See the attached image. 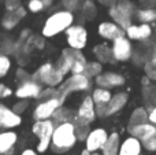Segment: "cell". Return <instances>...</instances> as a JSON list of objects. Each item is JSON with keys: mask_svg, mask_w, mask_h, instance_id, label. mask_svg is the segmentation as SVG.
Here are the masks:
<instances>
[{"mask_svg": "<svg viewBox=\"0 0 156 155\" xmlns=\"http://www.w3.org/2000/svg\"><path fill=\"white\" fill-rule=\"evenodd\" d=\"M77 140L78 139L76 135V125L71 121H67V122L55 125V131L51 140V147L54 150V153L63 154L71 150L76 146Z\"/></svg>", "mask_w": 156, "mask_h": 155, "instance_id": "6da1fadb", "label": "cell"}, {"mask_svg": "<svg viewBox=\"0 0 156 155\" xmlns=\"http://www.w3.org/2000/svg\"><path fill=\"white\" fill-rule=\"evenodd\" d=\"M74 23V14L69 10H59L56 13L51 14L45 19L43 29H41V36L43 37H54L62 32H66L67 27H70Z\"/></svg>", "mask_w": 156, "mask_h": 155, "instance_id": "7a4b0ae2", "label": "cell"}, {"mask_svg": "<svg viewBox=\"0 0 156 155\" xmlns=\"http://www.w3.org/2000/svg\"><path fill=\"white\" fill-rule=\"evenodd\" d=\"M136 13H137L136 5L130 0H116V3L114 5H111L110 11H108L112 21L116 25H119L122 29H126L132 25L133 15Z\"/></svg>", "mask_w": 156, "mask_h": 155, "instance_id": "3957f363", "label": "cell"}, {"mask_svg": "<svg viewBox=\"0 0 156 155\" xmlns=\"http://www.w3.org/2000/svg\"><path fill=\"white\" fill-rule=\"evenodd\" d=\"M92 88V81L85 73L81 74H71L66 81L58 87L59 89V95L63 99H66L70 93L73 92H85Z\"/></svg>", "mask_w": 156, "mask_h": 155, "instance_id": "277c9868", "label": "cell"}, {"mask_svg": "<svg viewBox=\"0 0 156 155\" xmlns=\"http://www.w3.org/2000/svg\"><path fill=\"white\" fill-rule=\"evenodd\" d=\"M32 131L38 137L37 151L38 153H45L51 147L52 135L55 131V122L52 120H37L33 125Z\"/></svg>", "mask_w": 156, "mask_h": 155, "instance_id": "5b68a950", "label": "cell"}, {"mask_svg": "<svg viewBox=\"0 0 156 155\" xmlns=\"http://www.w3.org/2000/svg\"><path fill=\"white\" fill-rule=\"evenodd\" d=\"M32 78L38 81L40 84L47 85V87H59L63 82L65 76L55 67V65H52V63H44V65H41L33 73Z\"/></svg>", "mask_w": 156, "mask_h": 155, "instance_id": "8992f818", "label": "cell"}, {"mask_svg": "<svg viewBox=\"0 0 156 155\" xmlns=\"http://www.w3.org/2000/svg\"><path fill=\"white\" fill-rule=\"evenodd\" d=\"M63 102L65 99L56 96V98H51L47 99V100H41L37 106L34 107V111H33V117L34 120H51L52 115L55 114L58 109L60 106H63Z\"/></svg>", "mask_w": 156, "mask_h": 155, "instance_id": "52a82bcc", "label": "cell"}, {"mask_svg": "<svg viewBox=\"0 0 156 155\" xmlns=\"http://www.w3.org/2000/svg\"><path fill=\"white\" fill-rule=\"evenodd\" d=\"M66 40L70 48L82 51L88 44V30L82 25H71L66 30Z\"/></svg>", "mask_w": 156, "mask_h": 155, "instance_id": "ba28073f", "label": "cell"}, {"mask_svg": "<svg viewBox=\"0 0 156 155\" xmlns=\"http://www.w3.org/2000/svg\"><path fill=\"white\" fill-rule=\"evenodd\" d=\"M111 51H112L114 60H116V62H126V60L132 59L133 55L132 40L127 36H121V37L115 38V40H112Z\"/></svg>", "mask_w": 156, "mask_h": 155, "instance_id": "9c48e42d", "label": "cell"}, {"mask_svg": "<svg viewBox=\"0 0 156 155\" xmlns=\"http://www.w3.org/2000/svg\"><path fill=\"white\" fill-rule=\"evenodd\" d=\"M97 117L96 114V104H94L92 96H85L83 100L81 102L80 107L77 110L74 124H83V125H90Z\"/></svg>", "mask_w": 156, "mask_h": 155, "instance_id": "30bf717a", "label": "cell"}, {"mask_svg": "<svg viewBox=\"0 0 156 155\" xmlns=\"http://www.w3.org/2000/svg\"><path fill=\"white\" fill-rule=\"evenodd\" d=\"M41 91H43V87L40 82L33 78H29L18 85L15 95L18 99H38Z\"/></svg>", "mask_w": 156, "mask_h": 155, "instance_id": "8fae6325", "label": "cell"}, {"mask_svg": "<svg viewBox=\"0 0 156 155\" xmlns=\"http://www.w3.org/2000/svg\"><path fill=\"white\" fill-rule=\"evenodd\" d=\"M108 135L110 133H107L104 128H96L90 131L85 139V148L90 153H97L99 150H101L104 143L107 142Z\"/></svg>", "mask_w": 156, "mask_h": 155, "instance_id": "7c38bea8", "label": "cell"}, {"mask_svg": "<svg viewBox=\"0 0 156 155\" xmlns=\"http://www.w3.org/2000/svg\"><path fill=\"white\" fill-rule=\"evenodd\" d=\"M22 124V117L16 114L12 109L7 107L5 104L0 103V128L12 129Z\"/></svg>", "mask_w": 156, "mask_h": 155, "instance_id": "4fadbf2b", "label": "cell"}, {"mask_svg": "<svg viewBox=\"0 0 156 155\" xmlns=\"http://www.w3.org/2000/svg\"><path fill=\"white\" fill-rule=\"evenodd\" d=\"M94 82L97 87L101 88H119L125 84V77L119 73H114V71H107V73H100L97 77H94Z\"/></svg>", "mask_w": 156, "mask_h": 155, "instance_id": "5bb4252c", "label": "cell"}, {"mask_svg": "<svg viewBox=\"0 0 156 155\" xmlns=\"http://www.w3.org/2000/svg\"><path fill=\"white\" fill-rule=\"evenodd\" d=\"M152 26L149 23H140V25H130L129 27L125 29V34L130 38V40L136 41H147L152 36Z\"/></svg>", "mask_w": 156, "mask_h": 155, "instance_id": "9a60e30c", "label": "cell"}, {"mask_svg": "<svg viewBox=\"0 0 156 155\" xmlns=\"http://www.w3.org/2000/svg\"><path fill=\"white\" fill-rule=\"evenodd\" d=\"M97 33L100 34V37L105 38V40H115V38L125 36V29H122L119 25H116L115 22H101L97 27Z\"/></svg>", "mask_w": 156, "mask_h": 155, "instance_id": "2e32d148", "label": "cell"}, {"mask_svg": "<svg viewBox=\"0 0 156 155\" xmlns=\"http://www.w3.org/2000/svg\"><path fill=\"white\" fill-rule=\"evenodd\" d=\"M26 16V8L25 7H18L16 10L7 11L2 19V26L5 30H12L14 27L18 26V23Z\"/></svg>", "mask_w": 156, "mask_h": 155, "instance_id": "e0dca14e", "label": "cell"}, {"mask_svg": "<svg viewBox=\"0 0 156 155\" xmlns=\"http://www.w3.org/2000/svg\"><path fill=\"white\" fill-rule=\"evenodd\" d=\"M156 126L151 122H145V124H140V125H134V126H129V133L130 136L137 137L138 140H141V143L148 140L152 135L155 133Z\"/></svg>", "mask_w": 156, "mask_h": 155, "instance_id": "ac0fdd59", "label": "cell"}, {"mask_svg": "<svg viewBox=\"0 0 156 155\" xmlns=\"http://www.w3.org/2000/svg\"><path fill=\"white\" fill-rule=\"evenodd\" d=\"M143 150V143L137 137L130 136L121 143L118 155H140Z\"/></svg>", "mask_w": 156, "mask_h": 155, "instance_id": "d6986e66", "label": "cell"}, {"mask_svg": "<svg viewBox=\"0 0 156 155\" xmlns=\"http://www.w3.org/2000/svg\"><path fill=\"white\" fill-rule=\"evenodd\" d=\"M16 142H18V135L15 132L10 131V129L0 132V155L12 151Z\"/></svg>", "mask_w": 156, "mask_h": 155, "instance_id": "ffe728a7", "label": "cell"}, {"mask_svg": "<svg viewBox=\"0 0 156 155\" xmlns=\"http://www.w3.org/2000/svg\"><path fill=\"white\" fill-rule=\"evenodd\" d=\"M127 100H129V98H127V93L125 92H118L115 95H112L111 100L107 104V115H112L116 114L118 111H121L127 104Z\"/></svg>", "mask_w": 156, "mask_h": 155, "instance_id": "44dd1931", "label": "cell"}, {"mask_svg": "<svg viewBox=\"0 0 156 155\" xmlns=\"http://www.w3.org/2000/svg\"><path fill=\"white\" fill-rule=\"evenodd\" d=\"M121 136L116 132H112L108 135L107 142L104 143L101 148V155H118L119 154V147H121Z\"/></svg>", "mask_w": 156, "mask_h": 155, "instance_id": "7402d4cb", "label": "cell"}, {"mask_svg": "<svg viewBox=\"0 0 156 155\" xmlns=\"http://www.w3.org/2000/svg\"><path fill=\"white\" fill-rule=\"evenodd\" d=\"M69 51H70L71 59H73V66H71V74H81L85 73V67H86V59L83 56V54L80 49H73L69 47Z\"/></svg>", "mask_w": 156, "mask_h": 155, "instance_id": "603a6c76", "label": "cell"}, {"mask_svg": "<svg viewBox=\"0 0 156 155\" xmlns=\"http://www.w3.org/2000/svg\"><path fill=\"white\" fill-rule=\"evenodd\" d=\"M93 54L96 56V59L100 63H108L111 60H114L112 58V51H111V47L107 45L105 43L103 44H97L93 49Z\"/></svg>", "mask_w": 156, "mask_h": 155, "instance_id": "cb8c5ba5", "label": "cell"}, {"mask_svg": "<svg viewBox=\"0 0 156 155\" xmlns=\"http://www.w3.org/2000/svg\"><path fill=\"white\" fill-rule=\"evenodd\" d=\"M71 66H73V59H71V55H70L69 48H66V49H63L62 56L58 59L55 67H56L63 76H66L67 73H71Z\"/></svg>", "mask_w": 156, "mask_h": 155, "instance_id": "d4e9b609", "label": "cell"}, {"mask_svg": "<svg viewBox=\"0 0 156 155\" xmlns=\"http://www.w3.org/2000/svg\"><path fill=\"white\" fill-rule=\"evenodd\" d=\"M92 99H93L94 104L97 106H107L108 102L111 100V91L107 89V88H101V87H97L96 89H93L92 92Z\"/></svg>", "mask_w": 156, "mask_h": 155, "instance_id": "484cf974", "label": "cell"}, {"mask_svg": "<svg viewBox=\"0 0 156 155\" xmlns=\"http://www.w3.org/2000/svg\"><path fill=\"white\" fill-rule=\"evenodd\" d=\"M74 118H76V114L73 113V110L66 109V107L60 106L59 109H58L56 111H55V114L52 115L51 120L55 122V125H58V124L67 122V121H71V122H73Z\"/></svg>", "mask_w": 156, "mask_h": 155, "instance_id": "4316f807", "label": "cell"}, {"mask_svg": "<svg viewBox=\"0 0 156 155\" xmlns=\"http://www.w3.org/2000/svg\"><path fill=\"white\" fill-rule=\"evenodd\" d=\"M149 122L148 121V110L145 107H137L136 110H133L132 115L129 120V126L140 125V124Z\"/></svg>", "mask_w": 156, "mask_h": 155, "instance_id": "83f0119b", "label": "cell"}, {"mask_svg": "<svg viewBox=\"0 0 156 155\" xmlns=\"http://www.w3.org/2000/svg\"><path fill=\"white\" fill-rule=\"evenodd\" d=\"M137 19L141 23H152L156 22V10L152 7H147L137 11Z\"/></svg>", "mask_w": 156, "mask_h": 155, "instance_id": "f1b7e54d", "label": "cell"}, {"mask_svg": "<svg viewBox=\"0 0 156 155\" xmlns=\"http://www.w3.org/2000/svg\"><path fill=\"white\" fill-rule=\"evenodd\" d=\"M14 52H15V43L10 37L2 36V38H0V54L11 55Z\"/></svg>", "mask_w": 156, "mask_h": 155, "instance_id": "f546056e", "label": "cell"}, {"mask_svg": "<svg viewBox=\"0 0 156 155\" xmlns=\"http://www.w3.org/2000/svg\"><path fill=\"white\" fill-rule=\"evenodd\" d=\"M143 96L144 100L147 102V104L149 106H156V87L155 85H147L143 89Z\"/></svg>", "mask_w": 156, "mask_h": 155, "instance_id": "4dcf8cb0", "label": "cell"}, {"mask_svg": "<svg viewBox=\"0 0 156 155\" xmlns=\"http://www.w3.org/2000/svg\"><path fill=\"white\" fill-rule=\"evenodd\" d=\"M100 73H103V65L97 60V62H88L85 67V74L89 78H94Z\"/></svg>", "mask_w": 156, "mask_h": 155, "instance_id": "1f68e13d", "label": "cell"}, {"mask_svg": "<svg viewBox=\"0 0 156 155\" xmlns=\"http://www.w3.org/2000/svg\"><path fill=\"white\" fill-rule=\"evenodd\" d=\"M11 66H12V62L10 59V55L0 54V78L5 77L10 73Z\"/></svg>", "mask_w": 156, "mask_h": 155, "instance_id": "d6a6232c", "label": "cell"}, {"mask_svg": "<svg viewBox=\"0 0 156 155\" xmlns=\"http://www.w3.org/2000/svg\"><path fill=\"white\" fill-rule=\"evenodd\" d=\"M96 13H97V10H96V5H94V3L92 2V0H85L83 2V4H82V14H83V16H85L86 19H93L94 16H96Z\"/></svg>", "mask_w": 156, "mask_h": 155, "instance_id": "836d02e7", "label": "cell"}, {"mask_svg": "<svg viewBox=\"0 0 156 155\" xmlns=\"http://www.w3.org/2000/svg\"><path fill=\"white\" fill-rule=\"evenodd\" d=\"M145 76L151 78V81H156V58H149L144 65Z\"/></svg>", "mask_w": 156, "mask_h": 155, "instance_id": "e575fe53", "label": "cell"}, {"mask_svg": "<svg viewBox=\"0 0 156 155\" xmlns=\"http://www.w3.org/2000/svg\"><path fill=\"white\" fill-rule=\"evenodd\" d=\"M44 8H45V5H44L43 0H29L27 2V10L33 14L41 13Z\"/></svg>", "mask_w": 156, "mask_h": 155, "instance_id": "d590c367", "label": "cell"}, {"mask_svg": "<svg viewBox=\"0 0 156 155\" xmlns=\"http://www.w3.org/2000/svg\"><path fill=\"white\" fill-rule=\"evenodd\" d=\"M76 125V135L78 140H83L85 142L86 136L90 131H89V125H83V124H74Z\"/></svg>", "mask_w": 156, "mask_h": 155, "instance_id": "8d00e7d4", "label": "cell"}, {"mask_svg": "<svg viewBox=\"0 0 156 155\" xmlns=\"http://www.w3.org/2000/svg\"><path fill=\"white\" fill-rule=\"evenodd\" d=\"M26 109H27V100L26 99H19V100L12 106V110L19 115H21L22 113L26 111Z\"/></svg>", "mask_w": 156, "mask_h": 155, "instance_id": "74e56055", "label": "cell"}, {"mask_svg": "<svg viewBox=\"0 0 156 155\" xmlns=\"http://www.w3.org/2000/svg\"><path fill=\"white\" fill-rule=\"evenodd\" d=\"M143 146H144V148L148 151H156V131L148 140L143 142Z\"/></svg>", "mask_w": 156, "mask_h": 155, "instance_id": "f35d334b", "label": "cell"}, {"mask_svg": "<svg viewBox=\"0 0 156 155\" xmlns=\"http://www.w3.org/2000/svg\"><path fill=\"white\" fill-rule=\"evenodd\" d=\"M63 7L65 10H69V11H76L80 8V0H63Z\"/></svg>", "mask_w": 156, "mask_h": 155, "instance_id": "ab89813d", "label": "cell"}, {"mask_svg": "<svg viewBox=\"0 0 156 155\" xmlns=\"http://www.w3.org/2000/svg\"><path fill=\"white\" fill-rule=\"evenodd\" d=\"M11 95H12V89L8 88L7 85H4L3 82H0V99L10 98Z\"/></svg>", "mask_w": 156, "mask_h": 155, "instance_id": "60d3db41", "label": "cell"}, {"mask_svg": "<svg viewBox=\"0 0 156 155\" xmlns=\"http://www.w3.org/2000/svg\"><path fill=\"white\" fill-rule=\"evenodd\" d=\"M16 78L19 80V81H26V80H29V78H32V77H30V74L27 73L26 70H25L23 67H19L18 70H16Z\"/></svg>", "mask_w": 156, "mask_h": 155, "instance_id": "b9f144b4", "label": "cell"}, {"mask_svg": "<svg viewBox=\"0 0 156 155\" xmlns=\"http://www.w3.org/2000/svg\"><path fill=\"white\" fill-rule=\"evenodd\" d=\"M18 7H21V2L19 0H5V10L7 11L16 10Z\"/></svg>", "mask_w": 156, "mask_h": 155, "instance_id": "7bdbcfd3", "label": "cell"}, {"mask_svg": "<svg viewBox=\"0 0 156 155\" xmlns=\"http://www.w3.org/2000/svg\"><path fill=\"white\" fill-rule=\"evenodd\" d=\"M148 121L156 126V106H152L148 111Z\"/></svg>", "mask_w": 156, "mask_h": 155, "instance_id": "ee69618b", "label": "cell"}, {"mask_svg": "<svg viewBox=\"0 0 156 155\" xmlns=\"http://www.w3.org/2000/svg\"><path fill=\"white\" fill-rule=\"evenodd\" d=\"M97 3H100L101 5H107V7H111L116 3V0H96Z\"/></svg>", "mask_w": 156, "mask_h": 155, "instance_id": "f6af8a7d", "label": "cell"}, {"mask_svg": "<svg viewBox=\"0 0 156 155\" xmlns=\"http://www.w3.org/2000/svg\"><path fill=\"white\" fill-rule=\"evenodd\" d=\"M21 155H37V151L32 150V148H26V150L22 151Z\"/></svg>", "mask_w": 156, "mask_h": 155, "instance_id": "bcb514c9", "label": "cell"}, {"mask_svg": "<svg viewBox=\"0 0 156 155\" xmlns=\"http://www.w3.org/2000/svg\"><path fill=\"white\" fill-rule=\"evenodd\" d=\"M141 84H143V87H147V85H151V78H149L148 76L143 77V80H141Z\"/></svg>", "mask_w": 156, "mask_h": 155, "instance_id": "7dc6e473", "label": "cell"}, {"mask_svg": "<svg viewBox=\"0 0 156 155\" xmlns=\"http://www.w3.org/2000/svg\"><path fill=\"white\" fill-rule=\"evenodd\" d=\"M151 58H156V41L151 47Z\"/></svg>", "mask_w": 156, "mask_h": 155, "instance_id": "c3c4849f", "label": "cell"}, {"mask_svg": "<svg viewBox=\"0 0 156 155\" xmlns=\"http://www.w3.org/2000/svg\"><path fill=\"white\" fill-rule=\"evenodd\" d=\"M141 3H143V4H145L147 7H149V5L155 4V3H156V0H141Z\"/></svg>", "mask_w": 156, "mask_h": 155, "instance_id": "681fc988", "label": "cell"}, {"mask_svg": "<svg viewBox=\"0 0 156 155\" xmlns=\"http://www.w3.org/2000/svg\"><path fill=\"white\" fill-rule=\"evenodd\" d=\"M52 2H54V0H43V3H44V5H45V8L49 7V5L52 4Z\"/></svg>", "mask_w": 156, "mask_h": 155, "instance_id": "f907efd6", "label": "cell"}, {"mask_svg": "<svg viewBox=\"0 0 156 155\" xmlns=\"http://www.w3.org/2000/svg\"><path fill=\"white\" fill-rule=\"evenodd\" d=\"M81 155H90V151H88V150L85 148V150H83L82 153H81Z\"/></svg>", "mask_w": 156, "mask_h": 155, "instance_id": "816d5d0a", "label": "cell"}, {"mask_svg": "<svg viewBox=\"0 0 156 155\" xmlns=\"http://www.w3.org/2000/svg\"><path fill=\"white\" fill-rule=\"evenodd\" d=\"M3 155H14V150H12V151H10V153H5V154H3Z\"/></svg>", "mask_w": 156, "mask_h": 155, "instance_id": "f5cc1de1", "label": "cell"}, {"mask_svg": "<svg viewBox=\"0 0 156 155\" xmlns=\"http://www.w3.org/2000/svg\"><path fill=\"white\" fill-rule=\"evenodd\" d=\"M90 155H101V154H99V153H90Z\"/></svg>", "mask_w": 156, "mask_h": 155, "instance_id": "db71d44e", "label": "cell"}, {"mask_svg": "<svg viewBox=\"0 0 156 155\" xmlns=\"http://www.w3.org/2000/svg\"><path fill=\"white\" fill-rule=\"evenodd\" d=\"M155 33H156V26H155Z\"/></svg>", "mask_w": 156, "mask_h": 155, "instance_id": "11a10c76", "label": "cell"}]
</instances>
